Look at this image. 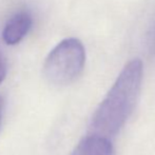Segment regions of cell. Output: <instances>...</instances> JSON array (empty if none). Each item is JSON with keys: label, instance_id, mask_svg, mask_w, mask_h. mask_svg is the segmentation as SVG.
<instances>
[{"label": "cell", "instance_id": "6da1fadb", "mask_svg": "<svg viewBox=\"0 0 155 155\" xmlns=\"http://www.w3.org/2000/svg\"><path fill=\"white\" fill-rule=\"evenodd\" d=\"M143 80V61L139 58L129 60L94 111L88 134L112 140L130 119L138 102Z\"/></svg>", "mask_w": 155, "mask_h": 155}, {"label": "cell", "instance_id": "7a4b0ae2", "mask_svg": "<svg viewBox=\"0 0 155 155\" xmlns=\"http://www.w3.org/2000/svg\"><path fill=\"white\" fill-rule=\"evenodd\" d=\"M86 59V49L79 39H63L45 58L43 75L53 86H68L81 75Z\"/></svg>", "mask_w": 155, "mask_h": 155}, {"label": "cell", "instance_id": "3957f363", "mask_svg": "<svg viewBox=\"0 0 155 155\" xmlns=\"http://www.w3.org/2000/svg\"><path fill=\"white\" fill-rule=\"evenodd\" d=\"M33 25V17L28 11H20L8 19L2 31V38L6 45H18L28 35Z\"/></svg>", "mask_w": 155, "mask_h": 155}, {"label": "cell", "instance_id": "277c9868", "mask_svg": "<svg viewBox=\"0 0 155 155\" xmlns=\"http://www.w3.org/2000/svg\"><path fill=\"white\" fill-rule=\"evenodd\" d=\"M71 155H114L111 139L88 134L80 139Z\"/></svg>", "mask_w": 155, "mask_h": 155}, {"label": "cell", "instance_id": "5b68a950", "mask_svg": "<svg viewBox=\"0 0 155 155\" xmlns=\"http://www.w3.org/2000/svg\"><path fill=\"white\" fill-rule=\"evenodd\" d=\"M148 45L151 51L155 52V18L151 28H150V31L148 33Z\"/></svg>", "mask_w": 155, "mask_h": 155}, {"label": "cell", "instance_id": "8992f818", "mask_svg": "<svg viewBox=\"0 0 155 155\" xmlns=\"http://www.w3.org/2000/svg\"><path fill=\"white\" fill-rule=\"evenodd\" d=\"M6 73H8V67H6V61L4 59L3 55L0 52V84L3 82V80L6 77Z\"/></svg>", "mask_w": 155, "mask_h": 155}, {"label": "cell", "instance_id": "52a82bcc", "mask_svg": "<svg viewBox=\"0 0 155 155\" xmlns=\"http://www.w3.org/2000/svg\"><path fill=\"white\" fill-rule=\"evenodd\" d=\"M3 108H4V104H3V99H2V97H0V126H1L2 115H3Z\"/></svg>", "mask_w": 155, "mask_h": 155}]
</instances>
